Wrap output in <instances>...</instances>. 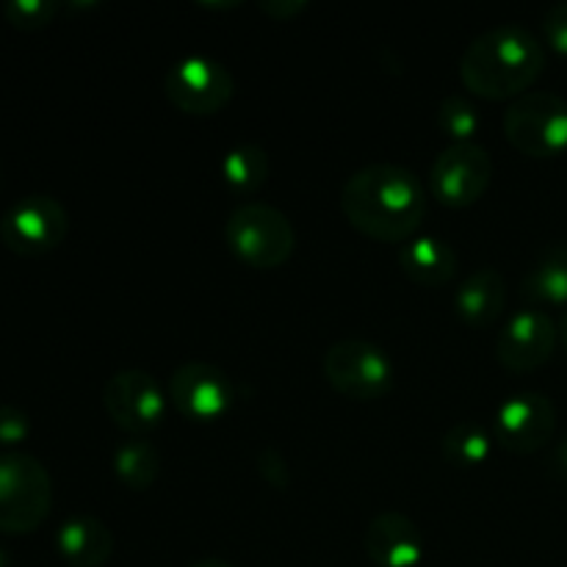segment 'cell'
Here are the masks:
<instances>
[{
  "label": "cell",
  "instance_id": "11",
  "mask_svg": "<svg viewBox=\"0 0 567 567\" xmlns=\"http://www.w3.org/2000/svg\"><path fill=\"white\" fill-rule=\"evenodd\" d=\"M166 396L175 404L177 413L188 421L199 424H214L225 419L236 402V388L227 371L219 365L203 363V360H188L177 365L166 385Z\"/></svg>",
  "mask_w": 567,
  "mask_h": 567
},
{
  "label": "cell",
  "instance_id": "26",
  "mask_svg": "<svg viewBox=\"0 0 567 567\" xmlns=\"http://www.w3.org/2000/svg\"><path fill=\"white\" fill-rule=\"evenodd\" d=\"M258 471L271 487H277V491H288V485H291L288 463L277 449H264V452L258 454Z\"/></svg>",
  "mask_w": 567,
  "mask_h": 567
},
{
  "label": "cell",
  "instance_id": "14",
  "mask_svg": "<svg viewBox=\"0 0 567 567\" xmlns=\"http://www.w3.org/2000/svg\"><path fill=\"white\" fill-rule=\"evenodd\" d=\"M363 546L377 567H419L424 557L421 529L396 509H382L369 520Z\"/></svg>",
  "mask_w": 567,
  "mask_h": 567
},
{
  "label": "cell",
  "instance_id": "13",
  "mask_svg": "<svg viewBox=\"0 0 567 567\" xmlns=\"http://www.w3.org/2000/svg\"><path fill=\"white\" fill-rule=\"evenodd\" d=\"M554 430H557V408L546 393H515L496 410V441L513 454L540 452L551 443Z\"/></svg>",
  "mask_w": 567,
  "mask_h": 567
},
{
  "label": "cell",
  "instance_id": "3",
  "mask_svg": "<svg viewBox=\"0 0 567 567\" xmlns=\"http://www.w3.org/2000/svg\"><path fill=\"white\" fill-rule=\"evenodd\" d=\"M225 244L233 258L249 269L271 271L291 260L297 249V230L280 208L249 199L233 208L225 221Z\"/></svg>",
  "mask_w": 567,
  "mask_h": 567
},
{
  "label": "cell",
  "instance_id": "2",
  "mask_svg": "<svg viewBox=\"0 0 567 567\" xmlns=\"http://www.w3.org/2000/svg\"><path fill=\"white\" fill-rule=\"evenodd\" d=\"M546 70V48L520 22H498L471 39L460 59L465 89L485 100H518Z\"/></svg>",
  "mask_w": 567,
  "mask_h": 567
},
{
  "label": "cell",
  "instance_id": "10",
  "mask_svg": "<svg viewBox=\"0 0 567 567\" xmlns=\"http://www.w3.org/2000/svg\"><path fill=\"white\" fill-rule=\"evenodd\" d=\"M493 183V158L482 144H449L430 169V188L449 208H468L487 194Z\"/></svg>",
  "mask_w": 567,
  "mask_h": 567
},
{
  "label": "cell",
  "instance_id": "27",
  "mask_svg": "<svg viewBox=\"0 0 567 567\" xmlns=\"http://www.w3.org/2000/svg\"><path fill=\"white\" fill-rule=\"evenodd\" d=\"M305 9H308V0H266L260 3V11L269 14L271 20H293Z\"/></svg>",
  "mask_w": 567,
  "mask_h": 567
},
{
  "label": "cell",
  "instance_id": "21",
  "mask_svg": "<svg viewBox=\"0 0 567 567\" xmlns=\"http://www.w3.org/2000/svg\"><path fill=\"white\" fill-rule=\"evenodd\" d=\"M493 437L476 421H457L441 441V454L454 468H480L491 460Z\"/></svg>",
  "mask_w": 567,
  "mask_h": 567
},
{
  "label": "cell",
  "instance_id": "19",
  "mask_svg": "<svg viewBox=\"0 0 567 567\" xmlns=\"http://www.w3.org/2000/svg\"><path fill=\"white\" fill-rule=\"evenodd\" d=\"M114 476L127 491H150L161 476L158 449L144 437H131V441L120 443L114 452Z\"/></svg>",
  "mask_w": 567,
  "mask_h": 567
},
{
  "label": "cell",
  "instance_id": "5",
  "mask_svg": "<svg viewBox=\"0 0 567 567\" xmlns=\"http://www.w3.org/2000/svg\"><path fill=\"white\" fill-rule=\"evenodd\" d=\"M504 136L529 158H557L567 153V100L557 92L532 89L504 111Z\"/></svg>",
  "mask_w": 567,
  "mask_h": 567
},
{
  "label": "cell",
  "instance_id": "1",
  "mask_svg": "<svg viewBox=\"0 0 567 567\" xmlns=\"http://www.w3.org/2000/svg\"><path fill=\"white\" fill-rule=\"evenodd\" d=\"M341 210L349 225L365 238L404 244L424 221V183L408 166L369 164L343 183Z\"/></svg>",
  "mask_w": 567,
  "mask_h": 567
},
{
  "label": "cell",
  "instance_id": "30",
  "mask_svg": "<svg viewBox=\"0 0 567 567\" xmlns=\"http://www.w3.org/2000/svg\"><path fill=\"white\" fill-rule=\"evenodd\" d=\"M188 567H233L230 563H221V559H203V563H194Z\"/></svg>",
  "mask_w": 567,
  "mask_h": 567
},
{
  "label": "cell",
  "instance_id": "18",
  "mask_svg": "<svg viewBox=\"0 0 567 567\" xmlns=\"http://www.w3.org/2000/svg\"><path fill=\"white\" fill-rule=\"evenodd\" d=\"M524 297L535 305L567 308V244H554L524 277Z\"/></svg>",
  "mask_w": 567,
  "mask_h": 567
},
{
  "label": "cell",
  "instance_id": "20",
  "mask_svg": "<svg viewBox=\"0 0 567 567\" xmlns=\"http://www.w3.org/2000/svg\"><path fill=\"white\" fill-rule=\"evenodd\" d=\"M221 183L230 188L233 194H252L258 192L260 186L269 177V155L260 144L244 142L236 144L233 150H227L225 158L219 164Z\"/></svg>",
  "mask_w": 567,
  "mask_h": 567
},
{
  "label": "cell",
  "instance_id": "32",
  "mask_svg": "<svg viewBox=\"0 0 567 567\" xmlns=\"http://www.w3.org/2000/svg\"><path fill=\"white\" fill-rule=\"evenodd\" d=\"M0 177H3V166H0Z\"/></svg>",
  "mask_w": 567,
  "mask_h": 567
},
{
  "label": "cell",
  "instance_id": "31",
  "mask_svg": "<svg viewBox=\"0 0 567 567\" xmlns=\"http://www.w3.org/2000/svg\"><path fill=\"white\" fill-rule=\"evenodd\" d=\"M0 567H9V557H6L3 548H0Z\"/></svg>",
  "mask_w": 567,
  "mask_h": 567
},
{
  "label": "cell",
  "instance_id": "16",
  "mask_svg": "<svg viewBox=\"0 0 567 567\" xmlns=\"http://www.w3.org/2000/svg\"><path fill=\"white\" fill-rule=\"evenodd\" d=\"M507 308V280L493 266L471 271L454 291V310L468 327H491Z\"/></svg>",
  "mask_w": 567,
  "mask_h": 567
},
{
  "label": "cell",
  "instance_id": "24",
  "mask_svg": "<svg viewBox=\"0 0 567 567\" xmlns=\"http://www.w3.org/2000/svg\"><path fill=\"white\" fill-rule=\"evenodd\" d=\"M31 437V419L14 404H0V446H20Z\"/></svg>",
  "mask_w": 567,
  "mask_h": 567
},
{
  "label": "cell",
  "instance_id": "23",
  "mask_svg": "<svg viewBox=\"0 0 567 567\" xmlns=\"http://www.w3.org/2000/svg\"><path fill=\"white\" fill-rule=\"evenodd\" d=\"M59 14L55 0H9L3 6V17L17 31H42Z\"/></svg>",
  "mask_w": 567,
  "mask_h": 567
},
{
  "label": "cell",
  "instance_id": "12",
  "mask_svg": "<svg viewBox=\"0 0 567 567\" xmlns=\"http://www.w3.org/2000/svg\"><path fill=\"white\" fill-rule=\"evenodd\" d=\"M559 341V324L540 308H526L509 316L496 338V360L513 374H526L551 360Z\"/></svg>",
  "mask_w": 567,
  "mask_h": 567
},
{
  "label": "cell",
  "instance_id": "25",
  "mask_svg": "<svg viewBox=\"0 0 567 567\" xmlns=\"http://www.w3.org/2000/svg\"><path fill=\"white\" fill-rule=\"evenodd\" d=\"M543 37L551 44V50L567 55V0H559L543 14Z\"/></svg>",
  "mask_w": 567,
  "mask_h": 567
},
{
  "label": "cell",
  "instance_id": "9",
  "mask_svg": "<svg viewBox=\"0 0 567 567\" xmlns=\"http://www.w3.org/2000/svg\"><path fill=\"white\" fill-rule=\"evenodd\" d=\"M103 408L114 426L127 435H144L158 430L166 419L169 396L153 374L142 369H122L103 385Z\"/></svg>",
  "mask_w": 567,
  "mask_h": 567
},
{
  "label": "cell",
  "instance_id": "28",
  "mask_svg": "<svg viewBox=\"0 0 567 567\" xmlns=\"http://www.w3.org/2000/svg\"><path fill=\"white\" fill-rule=\"evenodd\" d=\"M554 471H557L563 480H567V435L557 443V449H554Z\"/></svg>",
  "mask_w": 567,
  "mask_h": 567
},
{
  "label": "cell",
  "instance_id": "6",
  "mask_svg": "<svg viewBox=\"0 0 567 567\" xmlns=\"http://www.w3.org/2000/svg\"><path fill=\"white\" fill-rule=\"evenodd\" d=\"M327 382L352 402H377L396 380V365L382 347L365 338H341L324 352Z\"/></svg>",
  "mask_w": 567,
  "mask_h": 567
},
{
  "label": "cell",
  "instance_id": "17",
  "mask_svg": "<svg viewBox=\"0 0 567 567\" xmlns=\"http://www.w3.org/2000/svg\"><path fill=\"white\" fill-rule=\"evenodd\" d=\"M55 548L70 567H103L114 554V535L94 515H72L55 532Z\"/></svg>",
  "mask_w": 567,
  "mask_h": 567
},
{
  "label": "cell",
  "instance_id": "22",
  "mask_svg": "<svg viewBox=\"0 0 567 567\" xmlns=\"http://www.w3.org/2000/svg\"><path fill=\"white\" fill-rule=\"evenodd\" d=\"M437 125H441V131L452 138V144L474 142L476 133H480L482 127L480 109H476L465 94L452 92L441 100V105H437Z\"/></svg>",
  "mask_w": 567,
  "mask_h": 567
},
{
  "label": "cell",
  "instance_id": "7",
  "mask_svg": "<svg viewBox=\"0 0 567 567\" xmlns=\"http://www.w3.org/2000/svg\"><path fill=\"white\" fill-rule=\"evenodd\" d=\"M70 230L66 208L48 194H31L11 205L0 219V241L20 258H42L64 244Z\"/></svg>",
  "mask_w": 567,
  "mask_h": 567
},
{
  "label": "cell",
  "instance_id": "29",
  "mask_svg": "<svg viewBox=\"0 0 567 567\" xmlns=\"http://www.w3.org/2000/svg\"><path fill=\"white\" fill-rule=\"evenodd\" d=\"M559 341H563V349H565V354H567V308H565V313H563V321H559Z\"/></svg>",
  "mask_w": 567,
  "mask_h": 567
},
{
  "label": "cell",
  "instance_id": "15",
  "mask_svg": "<svg viewBox=\"0 0 567 567\" xmlns=\"http://www.w3.org/2000/svg\"><path fill=\"white\" fill-rule=\"evenodd\" d=\"M399 269L410 282L424 288H441L457 277L460 258L457 249L437 236L415 233L404 244H399Z\"/></svg>",
  "mask_w": 567,
  "mask_h": 567
},
{
  "label": "cell",
  "instance_id": "8",
  "mask_svg": "<svg viewBox=\"0 0 567 567\" xmlns=\"http://www.w3.org/2000/svg\"><path fill=\"white\" fill-rule=\"evenodd\" d=\"M164 94L183 114L214 116L230 105L236 81L221 61L210 55H186L166 70Z\"/></svg>",
  "mask_w": 567,
  "mask_h": 567
},
{
  "label": "cell",
  "instance_id": "4",
  "mask_svg": "<svg viewBox=\"0 0 567 567\" xmlns=\"http://www.w3.org/2000/svg\"><path fill=\"white\" fill-rule=\"evenodd\" d=\"M53 509V480L37 457L0 454V532L31 535Z\"/></svg>",
  "mask_w": 567,
  "mask_h": 567
}]
</instances>
